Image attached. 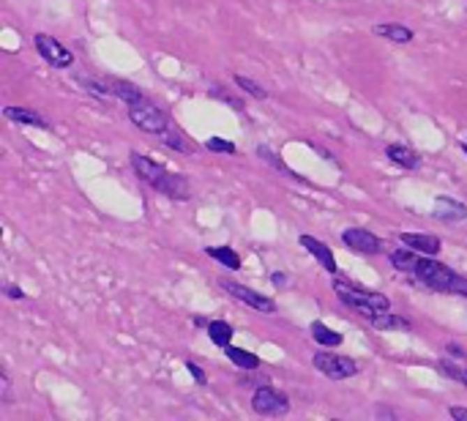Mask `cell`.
I'll return each instance as SVG.
<instances>
[{
    "mask_svg": "<svg viewBox=\"0 0 467 421\" xmlns=\"http://www.w3.org/2000/svg\"><path fill=\"white\" fill-rule=\"evenodd\" d=\"M274 285H276V288L287 285V276H284V274H274Z\"/></svg>",
    "mask_w": 467,
    "mask_h": 421,
    "instance_id": "cell-32",
    "label": "cell"
},
{
    "mask_svg": "<svg viewBox=\"0 0 467 421\" xmlns=\"http://www.w3.org/2000/svg\"><path fill=\"white\" fill-rule=\"evenodd\" d=\"M224 350H227V358L235 367H241V369H257L260 367V358L254 356V353H249V350H241V348H232V345H227Z\"/></svg>",
    "mask_w": 467,
    "mask_h": 421,
    "instance_id": "cell-21",
    "label": "cell"
},
{
    "mask_svg": "<svg viewBox=\"0 0 467 421\" xmlns=\"http://www.w3.org/2000/svg\"><path fill=\"white\" fill-rule=\"evenodd\" d=\"M314 369L328 375L331 381H347L358 372V364L347 356H331V353H317L314 356Z\"/></svg>",
    "mask_w": 467,
    "mask_h": 421,
    "instance_id": "cell-6",
    "label": "cell"
},
{
    "mask_svg": "<svg viewBox=\"0 0 467 421\" xmlns=\"http://www.w3.org/2000/svg\"><path fill=\"white\" fill-rule=\"evenodd\" d=\"M399 241L407 244L410 249H415V252H421V255H437L440 252V238L435 235H427V232H402L399 235Z\"/></svg>",
    "mask_w": 467,
    "mask_h": 421,
    "instance_id": "cell-12",
    "label": "cell"
},
{
    "mask_svg": "<svg viewBox=\"0 0 467 421\" xmlns=\"http://www.w3.org/2000/svg\"><path fill=\"white\" fill-rule=\"evenodd\" d=\"M128 118L140 126L142 131H151V134H164L170 129V118L161 107H156L154 101H140V104H128Z\"/></svg>",
    "mask_w": 467,
    "mask_h": 421,
    "instance_id": "cell-4",
    "label": "cell"
},
{
    "mask_svg": "<svg viewBox=\"0 0 467 421\" xmlns=\"http://www.w3.org/2000/svg\"><path fill=\"white\" fill-rule=\"evenodd\" d=\"M437 369H440V372H445V375H448L451 381H459V383H467V372H462L459 367H454L451 361H440V364H437Z\"/></svg>",
    "mask_w": 467,
    "mask_h": 421,
    "instance_id": "cell-26",
    "label": "cell"
},
{
    "mask_svg": "<svg viewBox=\"0 0 467 421\" xmlns=\"http://www.w3.org/2000/svg\"><path fill=\"white\" fill-rule=\"evenodd\" d=\"M208 337H211L214 345L227 348L232 342V325L224 323V320H214V323H208Z\"/></svg>",
    "mask_w": 467,
    "mask_h": 421,
    "instance_id": "cell-20",
    "label": "cell"
},
{
    "mask_svg": "<svg viewBox=\"0 0 467 421\" xmlns=\"http://www.w3.org/2000/svg\"><path fill=\"white\" fill-rule=\"evenodd\" d=\"M445 350H448L454 358H465V348H459L457 342H448V345H445Z\"/></svg>",
    "mask_w": 467,
    "mask_h": 421,
    "instance_id": "cell-29",
    "label": "cell"
},
{
    "mask_svg": "<svg viewBox=\"0 0 467 421\" xmlns=\"http://www.w3.org/2000/svg\"><path fill=\"white\" fill-rule=\"evenodd\" d=\"M251 408H254V413H260V416H284V413H290L287 397L279 394L276 389H271L268 383L257 386L254 397H251Z\"/></svg>",
    "mask_w": 467,
    "mask_h": 421,
    "instance_id": "cell-5",
    "label": "cell"
},
{
    "mask_svg": "<svg viewBox=\"0 0 467 421\" xmlns=\"http://www.w3.org/2000/svg\"><path fill=\"white\" fill-rule=\"evenodd\" d=\"M385 154H388L391 162L405 167V170H418V167H421V156H418L415 151H410L407 145H388Z\"/></svg>",
    "mask_w": 467,
    "mask_h": 421,
    "instance_id": "cell-15",
    "label": "cell"
},
{
    "mask_svg": "<svg viewBox=\"0 0 467 421\" xmlns=\"http://www.w3.org/2000/svg\"><path fill=\"white\" fill-rule=\"evenodd\" d=\"M6 295H8V298H25V293L20 290L17 285H8V288H6Z\"/></svg>",
    "mask_w": 467,
    "mask_h": 421,
    "instance_id": "cell-31",
    "label": "cell"
},
{
    "mask_svg": "<svg viewBox=\"0 0 467 421\" xmlns=\"http://www.w3.org/2000/svg\"><path fill=\"white\" fill-rule=\"evenodd\" d=\"M161 142H164L167 148H175V151H181V154H188V151H191L186 140H184L178 131H172V129H167L164 134H161Z\"/></svg>",
    "mask_w": 467,
    "mask_h": 421,
    "instance_id": "cell-25",
    "label": "cell"
},
{
    "mask_svg": "<svg viewBox=\"0 0 467 421\" xmlns=\"http://www.w3.org/2000/svg\"><path fill=\"white\" fill-rule=\"evenodd\" d=\"M311 337H314L320 345H328V348H339V345H342V339H344L339 331L328 328V325L320 323V320H314V323H311Z\"/></svg>",
    "mask_w": 467,
    "mask_h": 421,
    "instance_id": "cell-17",
    "label": "cell"
},
{
    "mask_svg": "<svg viewBox=\"0 0 467 421\" xmlns=\"http://www.w3.org/2000/svg\"><path fill=\"white\" fill-rule=\"evenodd\" d=\"M432 216L440 219V222H459L467 216V208L454 200V197H437L435 200V208H432Z\"/></svg>",
    "mask_w": 467,
    "mask_h": 421,
    "instance_id": "cell-10",
    "label": "cell"
},
{
    "mask_svg": "<svg viewBox=\"0 0 467 421\" xmlns=\"http://www.w3.org/2000/svg\"><path fill=\"white\" fill-rule=\"evenodd\" d=\"M235 85L241 88V91H246L249 96H254V98H265L268 96V91L262 88V85H257L254 80H249V77H241V74H235Z\"/></svg>",
    "mask_w": 467,
    "mask_h": 421,
    "instance_id": "cell-24",
    "label": "cell"
},
{
    "mask_svg": "<svg viewBox=\"0 0 467 421\" xmlns=\"http://www.w3.org/2000/svg\"><path fill=\"white\" fill-rule=\"evenodd\" d=\"M462 151H465V154H467V142H462Z\"/></svg>",
    "mask_w": 467,
    "mask_h": 421,
    "instance_id": "cell-33",
    "label": "cell"
},
{
    "mask_svg": "<svg viewBox=\"0 0 467 421\" xmlns=\"http://www.w3.org/2000/svg\"><path fill=\"white\" fill-rule=\"evenodd\" d=\"M205 145H208V151H218V154H235V145H232V142H227V140H216V137H214V140H208Z\"/></svg>",
    "mask_w": 467,
    "mask_h": 421,
    "instance_id": "cell-27",
    "label": "cell"
},
{
    "mask_svg": "<svg viewBox=\"0 0 467 421\" xmlns=\"http://www.w3.org/2000/svg\"><path fill=\"white\" fill-rule=\"evenodd\" d=\"M205 255L218 260V263H221L224 268H230V271H238V268H241V258H238L230 246H208V249H205Z\"/></svg>",
    "mask_w": 467,
    "mask_h": 421,
    "instance_id": "cell-19",
    "label": "cell"
},
{
    "mask_svg": "<svg viewBox=\"0 0 467 421\" xmlns=\"http://www.w3.org/2000/svg\"><path fill=\"white\" fill-rule=\"evenodd\" d=\"M131 167L140 175V181H145L156 192L172 197V200H188L191 197V186H188L186 175L170 172V170H164L161 164H156L154 159H148L142 154H131Z\"/></svg>",
    "mask_w": 467,
    "mask_h": 421,
    "instance_id": "cell-1",
    "label": "cell"
},
{
    "mask_svg": "<svg viewBox=\"0 0 467 421\" xmlns=\"http://www.w3.org/2000/svg\"><path fill=\"white\" fill-rule=\"evenodd\" d=\"M418 255H415V249L413 252H407V249H396L394 255H391V263H394V268H399V271H405V274H415V268H418Z\"/></svg>",
    "mask_w": 467,
    "mask_h": 421,
    "instance_id": "cell-22",
    "label": "cell"
},
{
    "mask_svg": "<svg viewBox=\"0 0 467 421\" xmlns=\"http://www.w3.org/2000/svg\"><path fill=\"white\" fill-rule=\"evenodd\" d=\"M415 276H418L427 288H432V290L454 293V295H467V279L465 276L454 274L448 265H443V263H437V260H429V258L418 260Z\"/></svg>",
    "mask_w": 467,
    "mask_h": 421,
    "instance_id": "cell-3",
    "label": "cell"
},
{
    "mask_svg": "<svg viewBox=\"0 0 467 421\" xmlns=\"http://www.w3.org/2000/svg\"><path fill=\"white\" fill-rule=\"evenodd\" d=\"M448 413H451L457 421H467V408H451Z\"/></svg>",
    "mask_w": 467,
    "mask_h": 421,
    "instance_id": "cell-30",
    "label": "cell"
},
{
    "mask_svg": "<svg viewBox=\"0 0 467 421\" xmlns=\"http://www.w3.org/2000/svg\"><path fill=\"white\" fill-rule=\"evenodd\" d=\"M3 115L14 124H28V126H38V129H50V121L44 115H38L36 110L28 107H3Z\"/></svg>",
    "mask_w": 467,
    "mask_h": 421,
    "instance_id": "cell-13",
    "label": "cell"
},
{
    "mask_svg": "<svg viewBox=\"0 0 467 421\" xmlns=\"http://www.w3.org/2000/svg\"><path fill=\"white\" fill-rule=\"evenodd\" d=\"M107 85H110V94L118 98H124L126 104H140V101H145V94L137 88V85H131V82H126V80H107Z\"/></svg>",
    "mask_w": 467,
    "mask_h": 421,
    "instance_id": "cell-14",
    "label": "cell"
},
{
    "mask_svg": "<svg viewBox=\"0 0 467 421\" xmlns=\"http://www.w3.org/2000/svg\"><path fill=\"white\" fill-rule=\"evenodd\" d=\"M301 246L320 260V265H323L328 274H336V258L331 255V249H328L323 241H317L314 235H301Z\"/></svg>",
    "mask_w": 467,
    "mask_h": 421,
    "instance_id": "cell-11",
    "label": "cell"
},
{
    "mask_svg": "<svg viewBox=\"0 0 467 421\" xmlns=\"http://www.w3.org/2000/svg\"><path fill=\"white\" fill-rule=\"evenodd\" d=\"M342 241L350 246V249H355V252H361V255H377L380 252V238L369 232V230H361V227H353V230H344L342 232Z\"/></svg>",
    "mask_w": 467,
    "mask_h": 421,
    "instance_id": "cell-9",
    "label": "cell"
},
{
    "mask_svg": "<svg viewBox=\"0 0 467 421\" xmlns=\"http://www.w3.org/2000/svg\"><path fill=\"white\" fill-rule=\"evenodd\" d=\"M374 33L383 36V38H388V41H394V44H407V41H413V31L405 28V25H399V22L374 25Z\"/></svg>",
    "mask_w": 467,
    "mask_h": 421,
    "instance_id": "cell-16",
    "label": "cell"
},
{
    "mask_svg": "<svg viewBox=\"0 0 467 421\" xmlns=\"http://www.w3.org/2000/svg\"><path fill=\"white\" fill-rule=\"evenodd\" d=\"M221 288L230 293L232 298L249 304L251 309H257V312H265V315H274V312H276V304H274L268 295H262V293L244 288V285H238V282H230V279H221Z\"/></svg>",
    "mask_w": 467,
    "mask_h": 421,
    "instance_id": "cell-8",
    "label": "cell"
},
{
    "mask_svg": "<svg viewBox=\"0 0 467 421\" xmlns=\"http://www.w3.org/2000/svg\"><path fill=\"white\" fill-rule=\"evenodd\" d=\"M372 325H374V328H391V331H410V328H413V325H410V320L399 318V315H394L391 309H388V312H380V315H374Z\"/></svg>",
    "mask_w": 467,
    "mask_h": 421,
    "instance_id": "cell-18",
    "label": "cell"
},
{
    "mask_svg": "<svg viewBox=\"0 0 467 421\" xmlns=\"http://www.w3.org/2000/svg\"><path fill=\"white\" fill-rule=\"evenodd\" d=\"M334 290H336V295H339V301H342L344 306L361 312V315L369 318V320H372L374 315L391 309V301H388V295H383V293L361 290V288H355V285H350V282H342V279L334 282Z\"/></svg>",
    "mask_w": 467,
    "mask_h": 421,
    "instance_id": "cell-2",
    "label": "cell"
},
{
    "mask_svg": "<svg viewBox=\"0 0 467 421\" xmlns=\"http://www.w3.org/2000/svg\"><path fill=\"white\" fill-rule=\"evenodd\" d=\"M186 369H188V372H191V378H194V381H197L200 386H205V383H208V378H205V372H202V367H197L194 361H186Z\"/></svg>",
    "mask_w": 467,
    "mask_h": 421,
    "instance_id": "cell-28",
    "label": "cell"
},
{
    "mask_svg": "<svg viewBox=\"0 0 467 421\" xmlns=\"http://www.w3.org/2000/svg\"><path fill=\"white\" fill-rule=\"evenodd\" d=\"M211 96L218 98V101H224V104H230L232 110H241V112H244V98L232 96L224 85H214V88H211Z\"/></svg>",
    "mask_w": 467,
    "mask_h": 421,
    "instance_id": "cell-23",
    "label": "cell"
},
{
    "mask_svg": "<svg viewBox=\"0 0 467 421\" xmlns=\"http://www.w3.org/2000/svg\"><path fill=\"white\" fill-rule=\"evenodd\" d=\"M33 41H36V50H38V55H41V58H44V61H47L50 66H55V68H68V66L74 64V55H71V50H66L58 38L38 33Z\"/></svg>",
    "mask_w": 467,
    "mask_h": 421,
    "instance_id": "cell-7",
    "label": "cell"
}]
</instances>
